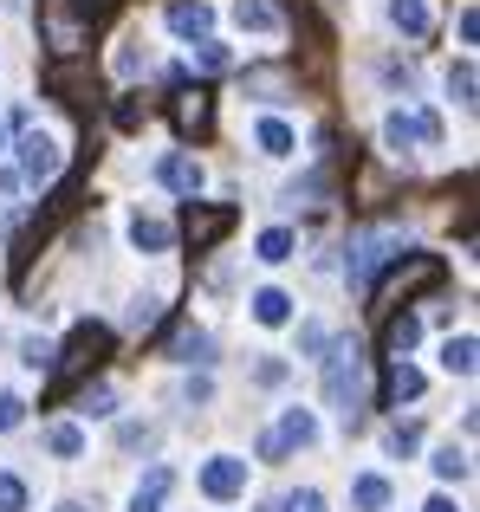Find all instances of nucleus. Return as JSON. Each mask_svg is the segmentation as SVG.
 <instances>
[{
	"label": "nucleus",
	"mask_w": 480,
	"mask_h": 512,
	"mask_svg": "<svg viewBox=\"0 0 480 512\" xmlns=\"http://www.w3.org/2000/svg\"><path fill=\"white\" fill-rule=\"evenodd\" d=\"M240 487H247V461H234V454H215V461L202 467V493L208 500H234Z\"/></svg>",
	"instance_id": "9b49d317"
},
{
	"label": "nucleus",
	"mask_w": 480,
	"mask_h": 512,
	"mask_svg": "<svg viewBox=\"0 0 480 512\" xmlns=\"http://www.w3.org/2000/svg\"><path fill=\"white\" fill-rule=\"evenodd\" d=\"M299 350H305V357H318V350H325V331L305 325V331H299Z\"/></svg>",
	"instance_id": "f704fd0d"
},
{
	"label": "nucleus",
	"mask_w": 480,
	"mask_h": 512,
	"mask_svg": "<svg viewBox=\"0 0 480 512\" xmlns=\"http://www.w3.org/2000/svg\"><path fill=\"white\" fill-rule=\"evenodd\" d=\"M383 441H390V454H416V448H422V428H416V422H396Z\"/></svg>",
	"instance_id": "a878e982"
},
{
	"label": "nucleus",
	"mask_w": 480,
	"mask_h": 512,
	"mask_svg": "<svg viewBox=\"0 0 480 512\" xmlns=\"http://www.w3.org/2000/svg\"><path fill=\"white\" fill-rule=\"evenodd\" d=\"M59 7H72V13H78V20H98V13H104V7H111V0H59Z\"/></svg>",
	"instance_id": "473e14b6"
},
{
	"label": "nucleus",
	"mask_w": 480,
	"mask_h": 512,
	"mask_svg": "<svg viewBox=\"0 0 480 512\" xmlns=\"http://www.w3.org/2000/svg\"><path fill=\"white\" fill-rule=\"evenodd\" d=\"M52 454H65V461H78V454H85V435H78V428L72 422H59V428H52Z\"/></svg>",
	"instance_id": "b1692460"
},
{
	"label": "nucleus",
	"mask_w": 480,
	"mask_h": 512,
	"mask_svg": "<svg viewBox=\"0 0 480 512\" xmlns=\"http://www.w3.org/2000/svg\"><path fill=\"white\" fill-rule=\"evenodd\" d=\"M59 512H91V506H78V500H65V506H59Z\"/></svg>",
	"instance_id": "58836bf2"
},
{
	"label": "nucleus",
	"mask_w": 480,
	"mask_h": 512,
	"mask_svg": "<svg viewBox=\"0 0 480 512\" xmlns=\"http://www.w3.org/2000/svg\"><path fill=\"white\" fill-rule=\"evenodd\" d=\"M26 363H33V370H46V363H52V350L39 344V338H26Z\"/></svg>",
	"instance_id": "e433bc0d"
},
{
	"label": "nucleus",
	"mask_w": 480,
	"mask_h": 512,
	"mask_svg": "<svg viewBox=\"0 0 480 512\" xmlns=\"http://www.w3.org/2000/svg\"><path fill=\"white\" fill-rule=\"evenodd\" d=\"M195 65H202V72H228V46H221V39H202V46H195Z\"/></svg>",
	"instance_id": "bb28decb"
},
{
	"label": "nucleus",
	"mask_w": 480,
	"mask_h": 512,
	"mask_svg": "<svg viewBox=\"0 0 480 512\" xmlns=\"http://www.w3.org/2000/svg\"><path fill=\"white\" fill-rule=\"evenodd\" d=\"M117 124L137 130V124H143V104H137V98H117Z\"/></svg>",
	"instance_id": "2f4dec72"
},
{
	"label": "nucleus",
	"mask_w": 480,
	"mask_h": 512,
	"mask_svg": "<svg viewBox=\"0 0 480 512\" xmlns=\"http://www.w3.org/2000/svg\"><path fill=\"white\" fill-rule=\"evenodd\" d=\"M312 441H318V415L312 409H286V415H279V428L260 441V454H266V461H279L286 448H312Z\"/></svg>",
	"instance_id": "423d86ee"
},
{
	"label": "nucleus",
	"mask_w": 480,
	"mask_h": 512,
	"mask_svg": "<svg viewBox=\"0 0 480 512\" xmlns=\"http://www.w3.org/2000/svg\"><path fill=\"white\" fill-rule=\"evenodd\" d=\"M422 512H455V506H448V500H429V506H422Z\"/></svg>",
	"instance_id": "4c0bfd02"
},
{
	"label": "nucleus",
	"mask_w": 480,
	"mask_h": 512,
	"mask_svg": "<svg viewBox=\"0 0 480 512\" xmlns=\"http://www.w3.org/2000/svg\"><path fill=\"white\" fill-rule=\"evenodd\" d=\"M253 318H260V325H286V318H292V299L279 286H260V292H253Z\"/></svg>",
	"instance_id": "f3484780"
},
{
	"label": "nucleus",
	"mask_w": 480,
	"mask_h": 512,
	"mask_svg": "<svg viewBox=\"0 0 480 512\" xmlns=\"http://www.w3.org/2000/svg\"><path fill=\"white\" fill-rule=\"evenodd\" d=\"M390 20H396V33H409V39L429 33V7H422V0H390Z\"/></svg>",
	"instance_id": "a211bd4d"
},
{
	"label": "nucleus",
	"mask_w": 480,
	"mask_h": 512,
	"mask_svg": "<svg viewBox=\"0 0 480 512\" xmlns=\"http://www.w3.org/2000/svg\"><path fill=\"white\" fill-rule=\"evenodd\" d=\"M435 474H442V480H468V454H461V448H442V454H435Z\"/></svg>",
	"instance_id": "cd10ccee"
},
{
	"label": "nucleus",
	"mask_w": 480,
	"mask_h": 512,
	"mask_svg": "<svg viewBox=\"0 0 480 512\" xmlns=\"http://www.w3.org/2000/svg\"><path fill=\"white\" fill-rule=\"evenodd\" d=\"M0 156H7V130H0Z\"/></svg>",
	"instance_id": "ea45409f"
},
{
	"label": "nucleus",
	"mask_w": 480,
	"mask_h": 512,
	"mask_svg": "<svg viewBox=\"0 0 480 512\" xmlns=\"http://www.w3.org/2000/svg\"><path fill=\"white\" fill-rule=\"evenodd\" d=\"M286 512H325V500H318V493L305 487V493H292V500H286Z\"/></svg>",
	"instance_id": "72a5a7b5"
},
{
	"label": "nucleus",
	"mask_w": 480,
	"mask_h": 512,
	"mask_svg": "<svg viewBox=\"0 0 480 512\" xmlns=\"http://www.w3.org/2000/svg\"><path fill=\"white\" fill-rule=\"evenodd\" d=\"M20 175L26 182H52V175H59V143L52 137H39V130H20Z\"/></svg>",
	"instance_id": "6e6552de"
},
{
	"label": "nucleus",
	"mask_w": 480,
	"mask_h": 512,
	"mask_svg": "<svg viewBox=\"0 0 480 512\" xmlns=\"http://www.w3.org/2000/svg\"><path fill=\"white\" fill-rule=\"evenodd\" d=\"M156 182H163V188H176V195H189V201H195V195H202V188H208V169L195 163V156H182V150H176V156H163V163H156Z\"/></svg>",
	"instance_id": "9d476101"
},
{
	"label": "nucleus",
	"mask_w": 480,
	"mask_h": 512,
	"mask_svg": "<svg viewBox=\"0 0 480 512\" xmlns=\"http://www.w3.org/2000/svg\"><path fill=\"white\" fill-rule=\"evenodd\" d=\"M234 20H240V33H279V7L273 0H234Z\"/></svg>",
	"instance_id": "4468645a"
},
{
	"label": "nucleus",
	"mask_w": 480,
	"mask_h": 512,
	"mask_svg": "<svg viewBox=\"0 0 480 512\" xmlns=\"http://www.w3.org/2000/svg\"><path fill=\"white\" fill-rule=\"evenodd\" d=\"M416 338H422V318L416 312H383V350H390V357H409Z\"/></svg>",
	"instance_id": "f8f14e48"
},
{
	"label": "nucleus",
	"mask_w": 480,
	"mask_h": 512,
	"mask_svg": "<svg viewBox=\"0 0 480 512\" xmlns=\"http://www.w3.org/2000/svg\"><path fill=\"white\" fill-rule=\"evenodd\" d=\"M0 512H26V487H20V474H0Z\"/></svg>",
	"instance_id": "c85d7f7f"
},
{
	"label": "nucleus",
	"mask_w": 480,
	"mask_h": 512,
	"mask_svg": "<svg viewBox=\"0 0 480 512\" xmlns=\"http://www.w3.org/2000/svg\"><path fill=\"white\" fill-rule=\"evenodd\" d=\"M169 487H176V474H169V467H150V480L137 487V500H130V512H163Z\"/></svg>",
	"instance_id": "dca6fc26"
},
{
	"label": "nucleus",
	"mask_w": 480,
	"mask_h": 512,
	"mask_svg": "<svg viewBox=\"0 0 480 512\" xmlns=\"http://www.w3.org/2000/svg\"><path fill=\"white\" fill-rule=\"evenodd\" d=\"M260 260H266V266L292 260V227H266V234H260Z\"/></svg>",
	"instance_id": "4be33fe9"
},
{
	"label": "nucleus",
	"mask_w": 480,
	"mask_h": 512,
	"mask_svg": "<svg viewBox=\"0 0 480 512\" xmlns=\"http://www.w3.org/2000/svg\"><path fill=\"white\" fill-rule=\"evenodd\" d=\"M111 344H117V331H111V325H91V318H85V325H78L72 338H65V350L52 357V396H65V389H72L78 376L98 370V363L111 357Z\"/></svg>",
	"instance_id": "f257e3e1"
},
{
	"label": "nucleus",
	"mask_w": 480,
	"mask_h": 512,
	"mask_svg": "<svg viewBox=\"0 0 480 512\" xmlns=\"http://www.w3.org/2000/svg\"><path fill=\"white\" fill-rule=\"evenodd\" d=\"M20 415H26V402H20V396H7V389H0V435H7V428H20Z\"/></svg>",
	"instance_id": "7c9ffc66"
},
{
	"label": "nucleus",
	"mask_w": 480,
	"mask_h": 512,
	"mask_svg": "<svg viewBox=\"0 0 480 512\" xmlns=\"http://www.w3.org/2000/svg\"><path fill=\"white\" fill-rule=\"evenodd\" d=\"M163 20H169V33H182V39H208L215 33V7H208V0H169Z\"/></svg>",
	"instance_id": "1a4fd4ad"
},
{
	"label": "nucleus",
	"mask_w": 480,
	"mask_h": 512,
	"mask_svg": "<svg viewBox=\"0 0 480 512\" xmlns=\"http://www.w3.org/2000/svg\"><path fill=\"white\" fill-rule=\"evenodd\" d=\"M253 143H260L266 156H292V130L279 124V117H260V130H253Z\"/></svg>",
	"instance_id": "412c9836"
},
{
	"label": "nucleus",
	"mask_w": 480,
	"mask_h": 512,
	"mask_svg": "<svg viewBox=\"0 0 480 512\" xmlns=\"http://www.w3.org/2000/svg\"><path fill=\"white\" fill-rule=\"evenodd\" d=\"M228 227H234V208H228V201H221V208H195V201H189V214H182V234H189L195 253H208L221 234H228Z\"/></svg>",
	"instance_id": "0eeeda50"
},
{
	"label": "nucleus",
	"mask_w": 480,
	"mask_h": 512,
	"mask_svg": "<svg viewBox=\"0 0 480 512\" xmlns=\"http://www.w3.org/2000/svg\"><path fill=\"white\" fill-rule=\"evenodd\" d=\"M396 253H403V240H396V234H357V240H351V286H357V292H370L377 266H383V260H396Z\"/></svg>",
	"instance_id": "20e7f679"
},
{
	"label": "nucleus",
	"mask_w": 480,
	"mask_h": 512,
	"mask_svg": "<svg viewBox=\"0 0 480 512\" xmlns=\"http://www.w3.org/2000/svg\"><path fill=\"white\" fill-rule=\"evenodd\" d=\"M176 357H189V363H208V357H215L208 331H182V338H176Z\"/></svg>",
	"instance_id": "393cba45"
},
{
	"label": "nucleus",
	"mask_w": 480,
	"mask_h": 512,
	"mask_svg": "<svg viewBox=\"0 0 480 512\" xmlns=\"http://www.w3.org/2000/svg\"><path fill=\"white\" fill-rule=\"evenodd\" d=\"M137 65H143V52H137V46L117 52V72H124V78H137Z\"/></svg>",
	"instance_id": "c9c22d12"
},
{
	"label": "nucleus",
	"mask_w": 480,
	"mask_h": 512,
	"mask_svg": "<svg viewBox=\"0 0 480 512\" xmlns=\"http://www.w3.org/2000/svg\"><path fill=\"white\" fill-rule=\"evenodd\" d=\"M435 279H442V260H435V253H396L390 260V286H377V312L409 305V292L435 286Z\"/></svg>",
	"instance_id": "7ed1b4c3"
},
{
	"label": "nucleus",
	"mask_w": 480,
	"mask_h": 512,
	"mask_svg": "<svg viewBox=\"0 0 480 512\" xmlns=\"http://www.w3.org/2000/svg\"><path fill=\"white\" fill-rule=\"evenodd\" d=\"M325 402L344 409V422H357V409H364V350L357 344H338L325 357Z\"/></svg>",
	"instance_id": "f03ea898"
},
{
	"label": "nucleus",
	"mask_w": 480,
	"mask_h": 512,
	"mask_svg": "<svg viewBox=\"0 0 480 512\" xmlns=\"http://www.w3.org/2000/svg\"><path fill=\"white\" fill-rule=\"evenodd\" d=\"M383 389H390V402H416V396H422V370H416V363H403V357H390Z\"/></svg>",
	"instance_id": "2eb2a0df"
},
{
	"label": "nucleus",
	"mask_w": 480,
	"mask_h": 512,
	"mask_svg": "<svg viewBox=\"0 0 480 512\" xmlns=\"http://www.w3.org/2000/svg\"><path fill=\"white\" fill-rule=\"evenodd\" d=\"M442 370H448V376H474V338H468V331L442 344Z\"/></svg>",
	"instance_id": "aec40b11"
},
{
	"label": "nucleus",
	"mask_w": 480,
	"mask_h": 512,
	"mask_svg": "<svg viewBox=\"0 0 480 512\" xmlns=\"http://www.w3.org/2000/svg\"><path fill=\"white\" fill-rule=\"evenodd\" d=\"M448 98L461 111H474V65H448Z\"/></svg>",
	"instance_id": "5701e85b"
},
{
	"label": "nucleus",
	"mask_w": 480,
	"mask_h": 512,
	"mask_svg": "<svg viewBox=\"0 0 480 512\" xmlns=\"http://www.w3.org/2000/svg\"><path fill=\"white\" fill-rule=\"evenodd\" d=\"M169 240H176L169 221H156V214H130V247H137V253H169Z\"/></svg>",
	"instance_id": "ddd939ff"
},
{
	"label": "nucleus",
	"mask_w": 480,
	"mask_h": 512,
	"mask_svg": "<svg viewBox=\"0 0 480 512\" xmlns=\"http://www.w3.org/2000/svg\"><path fill=\"white\" fill-rule=\"evenodd\" d=\"M78 409H85V415H111V409H117V396L98 383V389H85V396H78Z\"/></svg>",
	"instance_id": "c756f323"
},
{
	"label": "nucleus",
	"mask_w": 480,
	"mask_h": 512,
	"mask_svg": "<svg viewBox=\"0 0 480 512\" xmlns=\"http://www.w3.org/2000/svg\"><path fill=\"white\" fill-rule=\"evenodd\" d=\"M383 143H390V150L442 143V117H435V111H390V117H383Z\"/></svg>",
	"instance_id": "39448f33"
},
{
	"label": "nucleus",
	"mask_w": 480,
	"mask_h": 512,
	"mask_svg": "<svg viewBox=\"0 0 480 512\" xmlns=\"http://www.w3.org/2000/svg\"><path fill=\"white\" fill-rule=\"evenodd\" d=\"M351 500H357V512H383V506H390V480H383V474H364L351 487Z\"/></svg>",
	"instance_id": "6ab92c4d"
}]
</instances>
